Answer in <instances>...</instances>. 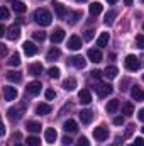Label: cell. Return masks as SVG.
<instances>
[{
    "label": "cell",
    "instance_id": "cell-1",
    "mask_svg": "<svg viewBox=\"0 0 144 146\" xmlns=\"http://www.w3.org/2000/svg\"><path fill=\"white\" fill-rule=\"evenodd\" d=\"M34 21L39 26L46 27V26H49L53 22V15H51V12L48 9H37L36 12H34Z\"/></svg>",
    "mask_w": 144,
    "mask_h": 146
},
{
    "label": "cell",
    "instance_id": "cell-2",
    "mask_svg": "<svg viewBox=\"0 0 144 146\" xmlns=\"http://www.w3.org/2000/svg\"><path fill=\"white\" fill-rule=\"evenodd\" d=\"M124 65H126V68H127L129 72H136V70L141 66L139 60H137L134 54H127V56H126V60H124Z\"/></svg>",
    "mask_w": 144,
    "mask_h": 146
},
{
    "label": "cell",
    "instance_id": "cell-3",
    "mask_svg": "<svg viewBox=\"0 0 144 146\" xmlns=\"http://www.w3.org/2000/svg\"><path fill=\"white\" fill-rule=\"evenodd\" d=\"M17 88L15 87H10V85H7V87H3V99L7 100V102H12V100H15L17 99Z\"/></svg>",
    "mask_w": 144,
    "mask_h": 146
},
{
    "label": "cell",
    "instance_id": "cell-4",
    "mask_svg": "<svg viewBox=\"0 0 144 146\" xmlns=\"http://www.w3.org/2000/svg\"><path fill=\"white\" fill-rule=\"evenodd\" d=\"M93 136H95L97 141H105L108 138V129L105 126H98V127L93 129Z\"/></svg>",
    "mask_w": 144,
    "mask_h": 146
},
{
    "label": "cell",
    "instance_id": "cell-5",
    "mask_svg": "<svg viewBox=\"0 0 144 146\" xmlns=\"http://www.w3.org/2000/svg\"><path fill=\"white\" fill-rule=\"evenodd\" d=\"M95 90H97V94L100 95V97H107L108 94H112V87L107 85V83H98L97 87H93Z\"/></svg>",
    "mask_w": 144,
    "mask_h": 146
},
{
    "label": "cell",
    "instance_id": "cell-6",
    "mask_svg": "<svg viewBox=\"0 0 144 146\" xmlns=\"http://www.w3.org/2000/svg\"><path fill=\"white\" fill-rule=\"evenodd\" d=\"M87 56H88V60L93 61V63H100V61H102V51H100V49H88Z\"/></svg>",
    "mask_w": 144,
    "mask_h": 146
},
{
    "label": "cell",
    "instance_id": "cell-7",
    "mask_svg": "<svg viewBox=\"0 0 144 146\" xmlns=\"http://www.w3.org/2000/svg\"><path fill=\"white\" fill-rule=\"evenodd\" d=\"M78 99H80L81 104H90V102H92V94H90V90H88V88H81V90L78 92Z\"/></svg>",
    "mask_w": 144,
    "mask_h": 146
},
{
    "label": "cell",
    "instance_id": "cell-8",
    "mask_svg": "<svg viewBox=\"0 0 144 146\" xmlns=\"http://www.w3.org/2000/svg\"><path fill=\"white\" fill-rule=\"evenodd\" d=\"M56 138H58V133H56V129L54 127H48L46 131H44V139H46V143H54L56 141Z\"/></svg>",
    "mask_w": 144,
    "mask_h": 146
},
{
    "label": "cell",
    "instance_id": "cell-9",
    "mask_svg": "<svg viewBox=\"0 0 144 146\" xmlns=\"http://www.w3.org/2000/svg\"><path fill=\"white\" fill-rule=\"evenodd\" d=\"M63 39H65V29L56 27V29H54V33L51 34V41H53V44H58V42H61Z\"/></svg>",
    "mask_w": 144,
    "mask_h": 146
},
{
    "label": "cell",
    "instance_id": "cell-10",
    "mask_svg": "<svg viewBox=\"0 0 144 146\" xmlns=\"http://www.w3.org/2000/svg\"><path fill=\"white\" fill-rule=\"evenodd\" d=\"M41 82H31V83H27V87H26V90H27V94H31V95H37V94H41Z\"/></svg>",
    "mask_w": 144,
    "mask_h": 146
},
{
    "label": "cell",
    "instance_id": "cell-11",
    "mask_svg": "<svg viewBox=\"0 0 144 146\" xmlns=\"http://www.w3.org/2000/svg\"><path fill=\"white\" fill-rule=\"evenodd\" d=\"M22 48H24V53H26L27 56H34L37 53V46L34 42H31V41H26V42L22 44Z\"/></svg>",
    "mask_w": 144,
    "mask_h": 146
},
{
    "label": "cell",
    "instance_id": "cell-12",
    "mask_svg": "<svg viewBox=\"0 0 144 146\" xmlns=\"http://www.w3.org/2000/svg\"><path fill=\"white\" fill-rule=\"evenodd\" d=\"M70 63H71L75 68L83 70V68H85V65H87V60H85L83 56H73V58H70Z\"/></svg>",
    "mask_w": 144,
    "mask_h": 146
},
{
    "label": "cell",
    "instance_id": "cell-13",
    "mask_svg": "<svg viewBox=\"0 0 144 146\" xmlns=\"http://www.w3.org/2000/svg\"><path fill=\"white\" fill-rule=\"evenodd\" d=\"M68 48L73 49V51H78L81 48V37L80 36H71L68 39Z\"/></svg>",
    "mask_w": 144,
    "mask_h": 146
},
{
    "label": "cell",
    "instance_id": "cell-14",
    "mask_svg": "<svg viewBox=\"0 0 144 146\" xmlns=\"http://www.w3.org/2000/svg\"><path fill=\"white\" fill-rule=\"evenodd\" d=\"M24 109H26V104H22V107H20V109H15V107H10L7 114H9V117H10L12 121H14V119L17 121V119H20V115H22V112H24Z\"/></svg>",
    "mask_w": 144,
    "mask_h": 146
},
{
    "label": "cell",
    "instance_id": "cell-15",
    "mask_svg": "<svg viewBox=\"0 0 144 146\" xmlns=\"http://www.w3.org/2000/svg\"><path fill=\"white\" fill-rule=\"evenodd\" d=\"M80 119H81V122H83V124H90V122L93 121V112H92V110H88V109L81 110V112H80Z\"/></svg>",
    "mask_w": 144,
    "mask_h": 146
},
{
    "label": "cell",
    "instance_id": "cell-16",
    "mask_svg": "<svg viewBox=\"0 0 144 146\" xmlns=\"http://www.w3.org/2000/svg\"><path fill=\"white\" fill-rule=\"evenodd\" d=\"M131 95H132V99L136 100V102H141V100H144V92L136 85V87H132L131 88Z\"/></svg>",
    "mask_w": 144,
    "mask_h": 146
},
{
    "label": "cell",
    "instance_id": "cell-17",
    "mask_svg": "<svg viewBox=\"0 0 144 146\" xmlns=\"http://www.w3.org/2000/svg\"><path fill=\"white\" fill-rule=\"evenodd\" d=\"M20 36V27H19V24H15V26H12V27H9V33H7V37L9 39H19Z\"/></svg>",
    "mask_w": 144,
    "mask_h": 146
},
{
    "label": "cell",
    "instance_id": "cell-18",
    "mask_svg": "<svg viewBox=\"0 0 144 146\" xmlns=\"http://www.w3.org/2000/svg\"><path fill=\"white\" fill-rule=\"evenodd\" d=\"M54 12H56V15H58V19H63L65 15H66V7L63 5V3H59V2H54Z\"/></svg>",
    "mask_w": 144,
    "mask_h": 146
},
{
    "label": "cell",
    "instance_id": "cell-19",
    "mask_svg": "<svg viewBox=\"0 0 144 146\" xmlns=\"http://www.w3.org/2000/svg\"><path fill=\"white\" fill-rule=\"evenodd\" d=\"M102 3L100 2H93V3H90V7H88V10H90V15L93 17V15H98L100 12H102Z\"/></svg>",
    "mask_w": 144,
    "mask_h": 146
},
{
    "label": "cell",
    "instance_id": "cell-20",
    "mask_svg": "<svg viewBox=\"0 0 144 146\" xmlns=\"http://www.w3.org/2000/svg\"><path fill=\"white\" fill-rule=\"evenodd\" d=\"M5 76H7V80H9V82H14V83H19V82L22 80V75H20L19 72H14V70L7 72Z\"/></svg>",
    "mask_w": 144,
    "mask_h": 146
},
{
    "label": "cell",
    "instance_id": "cell-21",
    "mask_svg": "<svg viewBox=\"0 0 144 146\" xmlns=\"http://www.w3.org/2000/svg\"><path fill=\"white\" fill-rule=\"evenodd\" d=\"M63 129H65L66 133H75V131L78 129V124H76V121H73V119H68V121L65 122Z\"/></svg>",
    "mask_w": 144,
    "mask_h": 146
},
{
    "label": "cell",
    "instance_id": "cell-22",
    "mask_svg": "<svg viewBox=\"0 0 144 146\" xmlns=\"http://www.w3.org/2000/svg\"><path fill=\"white\" fill-rule=\"evenodd\" d=\"M49 112H51V106H49V104H39L36 107L37 115H46V114H49Z\"/></svg>",
    "mask_w": 144,
    "mask_h": 146
},
{
    "label": "cell",
    "instance_id": "cell-23",
    "mask_svg": "<svg viewBox=\"0 0 144 146\" xmlns=\"http://www.w3.org/2000/svg\"><path fill=\"white\" fill-rule=\"evenodd\" d=\"M63 88L68 90V92H73V90L76 88V80H75V78H66V80L63 82Z\"/></svg>",
    "mask_w": 144,
    "mask_h": 146
},
{
    "label": "cell",
    "instance_id": "cell-24",
    "mask_svg": "<svg viewBox=\"0 0 144 146\" xmlns=\"http://www.w3.org/2000/svg\"><path fill=\"white\" fill-rule=\"evenodd\" d=\"M42 65L41 63H32V65H29V68H27V72L31 73V75H41L42 73Z\"/></svg>",
    "mask_w": 144,
    "mask_h": 146
},
{
    "label": "cell",
    "instance_id": "cell-25",
    "mask_svg": "<svg viewBox=\"0 0 144 146\" xmlns=\"http://www.w3.org/2000/svg\"><path fill=\"white\" fill-rule=\"evenodd\" d=\"M117 73H119V70H117L115 66H107L105 72H104V76L108 78V80H114V78L117 76Z\"/></svg>",
    "mask_w": 144,
    "mask_h": 146
},
{
    "label": "cell",
    "instance_id": "cell-26",
    "mask_svg": "<svg viewBox=\"0 0 144 146\" xmlns=\"http://www.w3.org/2000/svg\"><path fill=\"white\" fill-rule=\"evenodd\" d=\"M59 56H61V51H59L58 48H51V49L48 51V56H46V58H48L49 61H54V60L59 58Z\"/></svg>",
    "mask_w": 144,
    "mask_h": 146
},
{
    "label": "cell",
    "instance_id": "cell-27",
    "mask_svg": "<svg viewBox=\"0 0 144 146\" xmlns=\"http://www.w3.org/2000/svg\"><path fill=\"white\" fill-rule=\"evenodd\" d=\"M122 114H124V115H132V114H134V106H132V102H124V104H122Z\"/></svg>",
    "mask_w": 144,
    "mask_h": 146
},
{
    "label": "cell",
    "instance_id": "cell-28",
    "mask_svg": "<svg viewBox=\"0 0 144 146\" xmlns=\"http://www.w3.org/2000/svg\"><path fill=\"white\" fill-rule=\"evenodd\" d=\"M12 9H14V12H17V14H24V12L27 10V5L22 3V2H14Z\"/></svg>",
    "mask_w": 144,
    "mask_h": 146
},
{
    "label": "cell",
    "instance_id": "cell-29",
    "mask_svg": "<svg viewBox=\"0 0 144 146\" xmlns=\"http://www.w3.org/2000/svg\"><path fill=\"white\" fill-rule=\"evenodd\" d=\"M117 109H119V100H117V99L110 100V102L107 104V112H108V114H114V112H117Z\"/></svg>",
    "mask_w": 144,
    "mask_h": 146
},
{
    "label": "cell",
    "instance_id": "cell-30",
    "mask_svg": "<svg viewBox=\"0 0 144 146\" xmlns=\"http://www.w3.org/2000/svg\"><path fill=\"white\" fill-rule=\"evenodd\" d=\"M107 42H108V33H102L97 39V46L104 48V46H107Z\"/></svg>",
    "mask_w": 144,
    "mask_h": 146
},
{
    "label": "cell",
    "instance_id": "cell-31",
    "mask_svg": "<svg viewBox=\"0 0 144 146\" xmlns=\"http://www.w3.org/2000/svg\"><path fill=\"white\" fill-rule=\"evenodd\" d=\"M27 131H31V133H39V131H41V124L36 122V121H29V122H27Z\"/></svg>",
    "mask_w": 144,
    "mask_h": 146
},
{
    "label": "cell",
    "instance_id": "cell-32",
    "mask_svg": "<svg viewBox=\"0 0 144 146\" xmlns=\"http://www.w3.org/2000/svg\"><path fill=\"white\" fill-rule=\"evenodd\" d=\"M9 65H10V66H19V65H20V56H19V53H14V54L10 56Z\"/></svg>",
    "mask_w": 144,
    "mask_h": 146
},
{
    "label": "cell",
    "instance_id": "cell-33",
    "mask_svg": "<svg viewBox=\"0 0 144 146\" xmlns=\"http://www.w3.org/2000/svg\"><path fill=\"white\" fill-rule=\"evenodd\" d=\"M115 17H117V12H115V10H110V12H107L104 22H105L107 26H110V24H114V19H115Z\"/></svg>",
    "mask_w": 144,
    "mask_h": 146
},
{
    "label": "cell",
    "instance_id": "cell-34",
    "mask_svg": "<svg viewBox=\"0 0 144 146\" xmlns=\"http://www.w3.org/2000/svg\"><path fill=\"white\" fill-rule=\"evenodd\" d=\"M59 68H58V66H51V68H49V70H48V75H49V78H54V80H56V78H59Z\"/></svg>",
    "mask_w": 144,
    "mask_h": 146
},
{
    "label": "cell",
    "instance_id": "cell-35",
    "mask_svg": "<svg viewBox=\"0 0 144 146\" xmlns=\"http://www.w3.org/2000/svg\"><path fill=\"white\" fill-rule=\"evenodd\" d=\"M26 143H27V146H39V145H41V139L36 138V136H29Z\"/></svg>",
    "mask_w": 144,
    "mask_h": 146
},
{
    "label": "cell",
    "instance_id": "cell-36",
    "mask_svg": "<svg viewBox=\"0 0 144 146\" xmlns=\"http://www.w3.org/2000/svg\"><path fill=\"white\" fill-rule=\"evenodd\" d=\"M136 46L144 49V34H137L136 36Z\"/></svg>",
    "mask_w": 144,
    "mask_h": 146
},
{
    "label": "cell",
    "instance_id": "cell-37",
    "mask_svg": "<svg viewBox=\"0 0 144 146\" xmlns=\"http://www.w3.org/2000/svg\"><path fill=\"white\" fill-rule=\"evenodd\" d=\"M80 17H81V12H80V10H76V12H73V14H71V19H70V24H76Z\"/></svg>",
    "mask_w": 144,
    "mask_h": 146
},
{
    "label": "cell",
    "instance_id": "cell-38",
    "mask_svg": "<svg viewBox=\"0 0 144 146\" xmlns=\"http://www.w3.org/2000/svg\"><path fill=\"white\" fill-rule=\"evenodd\" d=\"M32 37H34L36 41H41V42H42V41L46 39V33H42V31H37V33H34V34H32Z\"/></svg>",
    "mask_w": 144,
    "mask_h": 146
},
{
    "label": "cell",
    "instance_id": "cell-39",
    "mask_svg": "<svg viewBox=\"0 0 144 146\" xmlns=\"http://www.w3.org/2000/svg\"><path fill=\"white\" fill-rule=\"evenodd\" d=\"M44 95H46V99H48V100H53V99L56 97V92H54V90H51V88H48Z\"/></svg>",
    "mask_w": 144,
    "mask_h": 146
},
{
    "label": "cell",
    "instance_id": "cell-40",
    "mask_svg": "<svg viewBox=\"0 0 144 146\" xmlns=\"http://www.w3.org/2000/svg\"><path fill=\"white\" fill-rule=\"evenodd\" d=\"M76 146H90V141L85 138V136H81L80 139H78V143H76Z\"/></svg>",
    "mask_w": 144,
    "mask_h": 146
},
{
    "label": "cell",
    "instance_id": "cell-41",
    "mask_svg": "<svg viewBox=\"0 0 144 146\" xmlns=\"http://www.w3.org/2000/svg\"><path fill=\"white\" fill-rule=\"evenodd\" d=\"M93 33L95 31H92V29H88V31H85V41H90V39H93Z\"/></svg>",
    "mask_w": 144,
    "mask_h": 146
},
{
    "label": "cell",
    "instance_id": "cell-42",
    "mask_svg": "<svg viewBox=\"0 0 144 146\" xmlns=\"http://www.w3.org/2000/svg\"><path fill=\"white\" fill-rule=\"evenodd\" d=\"M0 14H2V19H3V21L9 19V10H7V7H2V9H0Z\"/></svg>",
    "mask_w": 144,
    "mask_h": 146
},
{
    "label": "cell",
    "instance_id": "cell-43",
    "mask_svg": "<svg viewBox=\"0 0 144 146\" xmlns=\"http://www.w3.org/2000/svg\"><path fill=\"white\" fill-rule=\"evenodd\" d=\"M134 127H136L134 124H131V126H127V129H126V138H129V136L132 134V131H134Z\"/></svg>",
    "mask_w": 144,
    "mask_h": 146
},
{
    "label": "cell",
    "instance_id": "cell-44",
    "mask_svg": "<svg viewBox=\"0 0 144 146\" xmlns=\"http://www.w3.org/2000/svg\"><path fill=\"white\" fill-rule=\"evenodd\" d=\"M114 124H117V126H120V124H124V117H120V115H117V117H114Z\"/></svg>",
    "mask_w": 144,
    "mask_h": 146
},
{
    "label": "cell",
    "instance_id": "cell-45",
    "mask_svg": "<svg viewBox=\"0 0 144 146\" xmlns=\"http://www.w3.org/2000/svg\"><path fill=\"white\" fill-rule=\"evenodd\" d=\"M134 146H144V139L143 138H136L134 139Z\"/></svg>",
    "mask_w": 144,
    "mask_h": 146
},
{
    "label": "cell",
    "instance_id": "cell-46",
    "mask_svg": "<svg viewBox=\"0 0 144 146\" xmlns=\"http://www.w3.org/2000/svg\"><path fill=\"white\" fill-rule=\"evenodd\" d=\"M61 141H63V145H65V146H70V145L73 143V141H71V138H68V136H65V138H63Z\"/></svg>",
    "mask_w": 144,
    "mask_h": 146
},
{
    "label": "cell",
    "instance_id": "cell-47",
    "mask_svg": "<svg viewBox=\"0 0 144 146\" xmlns=\"http://www.w3.org/2000/svg\"><path fill=\"white\" fill-rule=\"evenodd\" d=\"M102 73H104V72H98V70H93V72H92V76H93V78H100V76H102Z\"/></svg>",
    "mask_w": 144,
    "mask_h": 146
},
{
    "label": "cell",
    "instance_id": "cell-48",
    "mask_svg": "<svg viewBox=\"0 0 144 146\" xmlns=\"http://www.w3.org/2000/svg\"><path fill=\"white\" fill-rule=\"evenodd\" d=\"M137 117H139V121H143L144 122V109H141L139 112H137Z\"/></svg>",
    "mask_w": 144,
    "mask_h": 146
},
{
    "label": "cell",
    "instance_id": "cell-49",
    "mask_svg": "<svg viewBox=\"0 0 144 146\" xmlns=\"http://www.w3.org/2000/svg\"><path fill=\"white\" fill-rule=\"evenodd\" d=\"M7 29H5V26H0V36H7V33H5Z\"/></svg>",
    "mask_w": 144,
    "mask_h": 146
},
{
    "label": "cell",
    "instance_id": "cell-50",
    "mask_svg": "<svg viewBox=\"0 0 144 146\" xmlns=\"http://www.w3.org/2000/svg\"><path fill=\"white\" fill-rule=\"evenodd\" d=\"M0 46H2V54L5 56L7 54V48H5V44H0Z\"/></svg>",
    "mask_w": 144,
    "mask_h": 146
},
{
    "label": "cell",
    "instance_id": "cell-51",
    "mask_svg": "<svg viewBox=\"0 0 144 146\" xmlns=\"http://www.w3.org/2000/svg\"><path fill=\"white\" fill-rule=\"evenodd\" d=\"M124 3L126 5H132V0H124Z\"/></svg>",
    "mask_w": 144,
    "mask_h": 146
},
{
    "label": "cell",
    "instance_id": "cell-52",
    "mask_svg": "<svg viewBox=\"0 0 144 146\" xmlns=\"http://www.w3.org/2000/svg\"><path fill=\"white\" fill-rule=\"evenodd\" d=\"M108 3H117V0H107Z\"/></svg>",
    "mask_w": 144,
    "mask_h": 146
},
{
    "label": "cell",
    "instance_id": "cell-53",
    "mask_svg": "<svg viewBox=\"0 0 144 146\" xmlns=\"http://www.w3.org/2000/svg\"><path fill=\"white\" fill-rule=\"evenodd\" d=\"M14 146H24V145H20V143H17V145H14Z\"/></svg>",
    "mask_w": 144,
    "mask_h": 146
},
{
    "label": "cell",
    "instance_id": "cell-54",
    "mask_svg": "<svg viewBox=\"0 0 144 146\" xmlns=\"http://www.w3.org/2000/svg\"><path fill=\"white\" fill-rule=\"evenodd\" d=\"M76 2H87V0H76Z\"/></svg>",
    "mask_w": 144,
    "mask_h": 146
},
{
    "label": "cell",
    "instance_id": "cell-55",
    "mask_svg": "<svg viewBox=\"0 0 144 146\" xmlns=\"http://www.w3.org/2000/svg\"><path fill=\"white\" fill-rule=\"evenodd\" d=\"M9 2H19V0H9Z\"/></svg>",
    "mask_w": 144,
    "mask_h": 146
},
{
    "label": "cell",
    "instance_id": "cell-56",
    "mask_svg": "<svg viewBox=\"0 0 144 146\" xmlns=\"http://www.w3.org/2000/svg\"><path fill=\"white\" fill-rule=\"evenodd\" d=\"M143 31H144V24H143Z\"/></svg>",
    "mask_w": 144,
    "mask_h": 146
},
{
    "label": "cell",
    "instance_id": "cell-57",
    "mask_svg": "<svg viewBox=\"0 0 144 146\" xmlns=\"http://www.w3.org/2000/svg\"><path fill=\"white\" fill-rule=\"evenodd\" d=\"M110 146H117V145H110Z\"/></svg>",
    "mask_w": 144,
    "mask_h": 146
},
{
    "label": "cell",
    "instance_id": "cell-58",
    "mask_svg": "<svg viewBox=\"0 0 144 146\" xmlns=\"http://www.w3.org/2000/svg\"><path fill=\"white\" fill-rule=\"evenodd\" d=\"M143 133H144V127H143Z\"/></svg>",
    "mask_w": 144,
    "mask_h": 146
},
{
    "label": "cell",
    "instance_id": "cell-59",
    "mask_svg": "<svg viewBox=\"0 0 144 146\" xmlns=\"http://www.w3.org/2000/svg\"><path fill=\"white\" fill-rule=\"evenodd\" d=\"M143 80H144V75H143Z\"/></svg>",
    "mask_w": 144,
    "mask_h": 146
},
{
    "label": "cell",
    "instance_id": "cell-60",
    "mask_svg": "<svg viewBox=\"0 0 144 146\" xmlns=\"http://www.w3.org/2000/svg\"><path fill=\"white\" fill-rule=\"evenodd\" d=\"M141 2H144V0H141Z\"/></svg>",
    "mask_w": 144,
    "mask_h": 146
},
{
    "label": "cell",
    "instance_id": "cell-61",
    "mask_svg": "<svg viewBox=\"0 0 144 146\" xmlns=\"http://www.w3.org/2000/svg\"><path fill=\"white\" fill-rule=\"evenodd\" d=\"M132 146H134V145H132Z\"/></svg>",
    "mask_w": 144,
    "mask_h": 146
}]
</instances>
